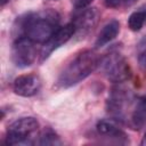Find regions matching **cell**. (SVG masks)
Listing matches in <instances>:
<instances>
[{
	"label": "cell",
	"mask_w": 146,
	"mask_h": 146,
	"mask_svg": "<svg viewBox=\"0 0 146 146\" xmlns=\"http://www.w3.org/2000/svg\"><path fill=\"white\" fill-rule=\"evenodd\" d=\"M102 65L107 79L114 83H122L131 76L129 63L119 52H113L106 56L102 60Z\"/></svg>",
	"instance_id": "cell-4"
},
{
	"label": "cell",
	"mask_w": 146,
	"mask_h": 146,
	"mask_svg": "<svg viewBox=\"0 0 146 146\" xmlns=\"http://www.w3.org/2000/svg\"><path fill=\"white\" fill-rule=\"evenodd\" d=\"M120 32V23L116 19L110 21L107 24H105L99 32L96 41H95V48H102L110 43L113 39L116 38V35Z\"/></svg>",
	"instance_id": "cell-11"
},
{
	"label": "cell",
	"mask_w": 146,
	"mask_h": 146,
	"mask_svg": "<svg viewBox=\"0 0 146 146\" xmlns=\"http://www.w3.org/2000/svg\"><path fill=\"white\" fill-rule=\"evenodd\" d=\"M140 145L141 146H146V132H145V135H144V137H143V139L140 141Z\"/></svg>",
	"instance_id": "cell-18"
},
{
	"label": "cell",
	"mask_w": 146,
	"mask_h": 146,
	"mask_svg": "<svg viewBox=\"0 0 146 146\" xmlns=\"http://www.w3.org/2000/svg\"><path fill=\"white\" fill-rule=\"evenodd\" d=\"M122 1L123 0H104V3L108 8H116V7H119L121 5Z\"/></svg>",
	"instance_id": "cell-16"
},
{
	"label": "cell",
	"mask_w": 146,
	"mask_h": 146,
	"mask_svg": "<svg viewBox=\"0 0 146 146\" xmlns=\"http://www.w3.org/2000/svg\"><path fill=\"white\" fill-rule=\"evenodd\" d=\"M102 63V58L92 50H83L78 54L60 72L57 84L60 88H70L88 78Z\"/></svg>",
	"instance_id": "cell-2"
},
{
	"label": "cell",
	"mask_w": 146,
	"mask_h": 146,
	"mask_svg": "<svg viewBox=\"0 0 146 146\" xmlns=\"http://www.w3.org/2000/svg\"><path fill=\"white\" fill-rule=\"evenodd\" d=\"M138 60H139L140 66L146 70V46H145L144 50L140 52V55H139V57H138Z\"/></svg>",
	"instance_id": "cell-17"
},
{
	"label": "cell",
	"mask_w": 146,
	"mask_h": 146,
	"mask_svg": "<svg viewBox=\"0 0 146 146\" xmlns=\"http://www.w3.org/2000/svg\"><path fill=\"white\" fill-rule=\"evenodd\" d=\"M52 1H56V0H52Z\"/></svg>",
	"instance_id": "cell-21"
},
{
	"label": "cell",
	"mask_w": 146,
	"mask_h": 146,
	"mask_svg": "<svg viewBox=\"0 0 146 146\" xmlns=\"http://www.w3.org/2000/svg\"><path fill=\"white\" fill-rule=\"evenodd\" d=\"M145 124H146V95L139 98L130 119V125L135 130H140Z\"/></svg>",
	"instance_id": "cell-12"
},
{
	"label": "cell",
	"mask_w": 146,
	"mask_h": 146,
	"mask_svg": "<svg viewBox=\"0 0 146 146\" xmlns=\"http://www.w3.org/2000/svg\"><path fill=\"white\" fill-rule=\"evenodd\" d=\"M130 91L122 87L113 88L107 99V112L116 120L122 121L125 116L127 108L131 104Z\"/></svg>",
	"instance_id": "cell-6"
},
{
	"label": "cell",
	"mask_w": 146,
	"mask_h": 146,
	"mask_svg": "<svg viewBox=\"0 0 146 146\" xmlns=\"http://www.w3.org/2000/svg\"><path fill=\"white\" fill-rule=\"evenodd\" d=\"M96 130L99 136H102L103 138H106L110 143L122 144V145L129 144L128 135L110 121H106V120L99 121L96 124Z\"/></svg>",
	"instance_id": "cell-10"
},
{
	"label": "cell",
	"mask_w": 146,
	"mask_h": 146,
	"mask_svg": "<svg viewBox=\"0 0 146 146\" xmlns=\"http://www.w3.org/2000/svg\"><path fill=\"white\" fill-rule=\"evenodd\" d=\"M146 23V6H143L131 13V15L128 18V26L131 31L138 32L143 29V26Z\"/></svg>",
	"instance_id": "cell-13"
},
{
	"label": "cell",
	"mask_w": 146,
	"mask_h": 146,
	"mask_svg": "<svg viewBox=\"0 0 146 146\" xmlns=\"http://www.w3.org/2000/svg\"><path fill=\"white\" fill-rule=\"evenodd\" d=\"M74 34H75V29L72 22L64 26H59L54 32V34L43 43V47L40 54V58H41L40 60L43 62L44 59H47L56 49L65 44Z\"/></svg>",
	"instance_id": "cell-7"
},
{
	"label": "cell",
	"mask_w": 146,
	"mask_h": 146,
	"mask_svg": "<svg viewBox=\"0 0 146 146\" xmlns=\"http://www.w3.org/2000/svg\"><path fill=\"white\" fill-rule=\"evenodd\" d=\"M98 11L96 8H83L79 14H76L72 21V24L75 29V35L83 38L87 35L92 27L97 24Z\"/></svg>",
	"instance_id": "cell-9"
},
{
	"label": "cell",
	"mask_w": 146,
	"mask_h": 146,
	"mask_svg": "<svg viewBox=\"0 0 146 146\" xmlns=\"http://www.w3.org/2000/svg\"><path fill=\"white\" fill-rule=\"evenodd\" d=\"M41 89V80L36 74H22L14 80L13 90L16 95L22 97H32Z\"/></svg>",
	"instance_id": "cell-8"
},
{
	"label": "cell",
	"mask_w": 146,
	"mask_h": 146,
	"mask_svg": "<svg viewBox=\"0 0 146 146\" xmlns=\"http://www.w3.org/2000/svg\"><path fill=\"white\" fill-rule=\"evenodd\" d=\"M36 58L35 42L26 36H18L11 47V60L15 66L25 68L34 63Z\"/></svg>",
	"instance_id": "cell-5"
},
{
	"label": "cell",
	"mask_w": 146,
	"mask_h": 146,
	"mask_svg": "<svg viewBox=\"0 0 146 146\" xmlns=\"http://www.w3.org/2000/svg\"><path fill=\"white\" fill-rule=\"evenodd\" d=\"M7 2H9V0H1V7H3Z\"/></svg>",
	"instance_id": "cell-19"
},
{
	"label": "cell",
	"mask_w": 146,
	"mask_h": 146,
	"mask_svg": "<svg viewBox=\"0 0 146 146\" xmlns=\"http://www.w3.org/2000/svg\"><path fill=\"white\" fill-rule=\"evenodd\" d=\"M39 122L32 116L19 117L11 122L7 128L6 144L7 145H21L31 144L32 136L38 131Z\"/></svg>",
	"instance_id": "cell-3"
},
{
	"label": "cell",
	"mask_w": 146,
	"mask_h": 146,
	"mask_svg": "<svg viewBox=\"0 0 146 146\" xmlns=\"http://www.w3.org/2000/svg\"><path fill=\"white\" fill-rule=\"evenodd\" d=\"M94 0H72L73 2V6L76 8V9H83V8H87Z\"/></svg>",
	"instance_id": "cell-15"
},
{
	"label": "cell",
	"mask_w": 146,
	"mask_h": 146,
	"mask_svg": "<svg viewBox=\"0 0 146 146\" xmlns=\"http://www.w3.org/2000/svg\"><path fill=\"white\" fill-rule=\"evenodd\" d=\"M36 144H39V145H60L62 140H60L59 136L56 132H54L51 129H46L40 135Z\"/></svg>",
	"instance_id": "cell-14"
},
{
	"label": "cell",
	"mask_w": 146,
	"mask_h": 146,
	"mask_svg": "<svg viewBox=\"0 0 146 146\" xmlns=\"http://www.w3.org/2000/svg\"><path fill=\"white\" fill-rule=\"evenodd\" d=\"M60 16L54 9L30 11L17 17L14 24L16 38L26 36L35 43H44L59 27Z\"/></svg>",
	"instance_id": "cell-1"
},
{
	"label": "cell",
	"mask_w": 146,
	"mask_h": 146,
	"mask_svg": "<svg viewBox=\"0 0 146 146\" xmlns=\"http://www.w3.org/2000/svg\"><path fill=\"white\" fill-rule=\"evenodd\" d=\"M137 0H125V2L128 3V5H131V3H133V2H136Z\"/></svg>",
	"instance_id": "cell-20"
}]
</instances>
